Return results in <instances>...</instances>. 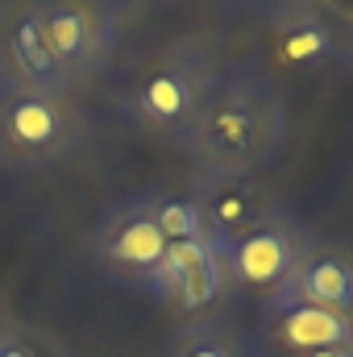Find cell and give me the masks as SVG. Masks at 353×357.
<instances>
[{"label": "cell", "mask_w": 353, "mask_h": 357, "mask_svg": "<svg viewBox=\"0 0 353 357\" xmlns=\"http://www.w3.org/2000/svg\"><path fill=\"white\" fill-rule=\"evenodd\" d=\"M291 112L266 75H225L183 142L191 171H266L287 142Z\"/></svg>", "instance_id": "obj_1"}, {"label": "cell", "mask_w": 353, "mask_h": 357, "mask_svg": "<svg viewBox=\"0 0 353 357\" xmlns=\"http://www.w3.org/2000/svg\"><path fill=\"white\" fill-rule=\"evenodd\" d=\"M220 79L225 71L216 50L200 38H179L133 67L125 88L117 91V108L142 137L167 150H183Z\"/></svg>", "instance_id": "obj_2"}, {"label": "cell", "mask_w": 353, "mask_h": 357, "mask_svg": "<svg viewBox=\"0 0 353 357\" xmlns=\"http://www.w3.org/2000/svg\"><path fill=\"white\" fill-rule=\"evenodd\" d=\"M91 116L75 91L33 88L0 71V167L50 171L88 146Z\"/></svg>", "instance_id": "obj_3"}, {"label": "cell", "mask_w": 353, "mask_h": 357, "mask_svg": "<svg viewBox=\"0 0 353 357\" xmlns=\"http://www.w3.org/2000/svg\"><path fill=\"white\" fill-rule=\"evenodd\" d=\"M167 233L154 212V191H137L125 199H112L88 233V258L104 270L117 287L142 291L154 299L158 274L167 262Z\"/></svg>", "instance_id": "obj_4"}, {"label": "cell", "mask_w": 353, "mask_h": 357, "mask_svg": "<svg viewBox=\"0 0 353 357\" xmlns=\"http://www.w3.org/2000/svg\"><path fill=\"white\" fill-rule=\"evenodd\" d=\"M42 33L63 84L75 91L104 71L117 50L121 17L112 0H38Z\"/></svg>", "instance_id": "obj_5"}, {"label": "cell", "mask_w": 353, "mask_h": 357, "mask_svg": "<svg viewBox=\"0 0 353 357\" xmlns=\"http://www.w3.org/2000/svg\"><path fill=\"white\" fill-rule=\"evenodd\" d=\"M312 237L316 233L303 220H295L287 208H274L254 229H246L241 237L220 245L229 291H246V295L270 299L291 278V270L303 258V250L312 245Z\"/></svg>", "instance_id": "obj_6"}, {"label": "cell", "mask_w": 353, "mask_h": 357, "mask_svg": "<svg viewBox=\"0 0 353 357\" xmlns=\"http://www.w3.org/2000/svg\"><path fill=\"white\" fill-rule=\"evenodd\" d=\"M187 195L195 199L216 245H229L233 237L266 220L274 208H283L262 171H191Z\"/></svg>", "instance_id": "obj_7"}, {"label": "cell", "mask_w": 353, "mask_h": 357, "mask_svg": "<svg viewBox=\"0 0 353 357\" xmlns=\"http://www.w3.org/2000/svg\"><path fill=\"white\" fill-rule=\"evenodd\" d=\"M233 295L229 291V274H225V258L216 241H179L167 250V262L158 274L154 299L191 316H212V307Z\"/></svg>", "instance_id": "obj_8"}, {"label": "cell", "mask_w": 353, "mask_h": 357, "mask_svg": "<svg viewBox=\"0 0 353 357\" xmlns=\"http://www.w3.org/2000/svg\"><path fill=\"white\" fill-rule=\"evenodd\" d=\"M262 303H308V307H329V312L353 316V245L312 237V245L295 262L291 278Z\"/></svg>", "instance_id": "obj_9"}, {"label": "cell", "mask_w": 353, "mask_h": 357, "mask_svg": "<svg viewBox=\"0 0 353 357\" xmlns=\"http://www.w3.org/2000/svg\"><path fill=\"white\" fill-rule=\"evenodd\" d=\"M262 349L270 357H299L353 345V316L308 303H262Z\"/></svg>", "instance_id": "obj_10"}, {"label": "cell", "mask_w": 353, "mask_h": 357, "mask_svg": "<svg viewBox=\"0 0 353 357\" xmlns=\"http://www.w3.org/2000/svg\"><path fill=\"white\" fill-rule=\"evenodd\" d=\"M0 71L33 88L71 91L50 59L38 0H0Z\"/></svg>", "instance_id": "obj_11"}, {"label": "cell", "mask_w": 353, "mask_h": 357, "mask_svg": "<svg viewBox=\"0 0 353 357\" xmlns=\"http://www.w3.org/2000/svg\"><path fill=\"white\" fill-rule=\"evenodd\" d=\"M278 46H283V59L295 67H337L350 42L341 38L337 21L320 4L287 0L278 8Z\"/></svg>", "instance_id": "obj_12"}, {"label": "cell", "mask_w": 353, "mask_h": 357, "mask_svg": "<svg viewBox=\"0 0 353 357\" xmlns=\"http://www.w3.org/2000/svg\"><path fill=\"white\" fill-rule=\"evenodd\" d=\"M163 357H254V345L225 316H191L167 337Z\"/></svg>", "instance_id": "obj_13"}, {"label": "cell", "mask_w": 353, "mask_h": 357, "mask_svg": "<svg viewBox=\"0 0 353 357\" xmlns=\"http://www.w3.org/2000/svg\"><path fill=\"white\" fill-rule=\"evenodd\" d=\"M154 212H158V225H163L171 245H179V241H216L187 191H154Z\"/></svg>", "instance_id": "obj_14"}, {"label": "cell", "mask_w": 353, "mask_h": 357, "mask_svg": "<svg viewBox=\"0 0 353 357\" xmlns=\"http://www.w3.org/2000/svg\"><path fill=\"white\" fill-rule=\"evenodd\" d=\"M337 25H353V0H316Z\"/></svg>", "instance_id": "obj_15"}, {"label": "cell", "mask_w": 353, "mask_h": 357, "mask_svg": "<svg viewBox=\"0 0 353 357\" xmlns=\"http://www.w3.org/2000/svg\"><path fill=\"white\" fill-rule=\"evenodd\" d=\"M299 357H353V345H337V349H316V354H299Z\"/></svg>", "instance_id": "obj_16"}]
</instances>
